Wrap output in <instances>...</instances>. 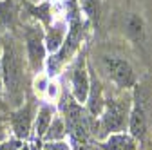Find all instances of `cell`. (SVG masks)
I'll return each mask as SVG.
<instances>
[{"label":"cell","mask_w":152,"mask_h":150,"mask_svg":"<svg viewBox=\"0 0 152 150\" xmlns=\"http://www.w3.org/2000/svg\"><path fill=\"white\" fill-rule=\"evenodd\" d=\"M0 69H2V82L6 85V90L9 98L15 103H20L18 100L22 98V82H24V71H22V60L18 51L6 44L4 45V54L2 62H0Z\"/></svg>","instance_id":"cell-1"},{"label":"cell","mask_w":152,"mask_h":150,"mask_svg":"<svg viewBox=\"0 0 152 150\" xmlns=\"http://www.w3.org/2000/svg\"><path fill=\"white\" fill-rule=\"evenodd\" d=\"M103 105L105 108L102 110V128L105 132H114V134L125 130L130 114L129 101L120 98V100H109Z\"/></svg>","instance_id":"cell-2"},{"label":"cell","mask_w":152,"mask_h":150,"mask_svg":"<svg viewBox=\"0 0 152 150\" xmlns=\"http://www.w3.org/2000/svg\"><path fill=\"white\" fill-rule=\"evenodd\" d=\"M82 34H83V29H82V20H80V16H78V11L72 9L71 13V24H69V34H67V38L64 40L62 47L56 51V56H51V62H49V71L51 74H54V71L58 69L65 58L76 49V45H78L82 42Z\"/></svg>","instance_id":"cell-3"},{"label":"cell","mask_w":152,"mask_h":150,"mask_svg":"<svg viewBox=\"0 0 152 150\" xmlns=\"http://www.w3.org/2000/svg\"><path fill=\"white\" fill-rule=\"evenodd\" d=\"M26 45H27V58L33 71H40L45 60V44H44V31L40 25H27L26 29Z\"/></svg>","instance_id":"cell-4"},{"label":"cell","mask_w":152,"mask_h":150,"mask_svg":"<svg viewBox=\"0 0 152 150\" xmlns=\"http://www.w3.org/2000/svg\"><path fill=\"white\" fill-rule=\"evenodd\" d=\"M103 65L109 72V76L116 82L118 87L121 89H129L134 87L136 83V74L132 71L130 63L123 58H116V56H105L103 58Z\"/></svg>","instance_id":"cell-5"},{"label":"cell","mask_w":152,"mask_h":150,"mask_svg":"<svg viewBox=\"0 0 152 150\" xmlns=\"http://www.w3.org/2000/svg\"><path fill=\"white\" fill-rule=\"evenodd\" d=\"M129 128L130 136L136 139H143L147 134V114H145V101L140 94H136V103L129 114Z\"/></svg>","instance_id":"cell-6"},{"label":"cell","mask_w":152,"mask_h":150,"mask_svg":"<svg viewBox=\"0 0 152 150\" xmlns=\"http://www.w3.org/2000/svg\"><path fill=\"white\" fill-rule=\"evenodd\" d=\"M89 76H87V71L83 67V58L80 56L78 63L74 65L72 69V96L78 103H83L87 101V96H89Z\"/></svg>","instance_id":"cell-7"},{"label":"cell","mask_w":152,"mask_h":150,"mask_svg":"<svg viewBox=\"0 0 152 150\" xmlns=\"http://www.w3.org/2000/svg\"><path fill=\"white\" fill-rule=\"evenodd\" d=\"M31 121H33V105L31 103H27L22 108H18L11 116V125H13V130H15V134H16L18 139L29 138Z\"/></svg>","instance_id":"cell-8"},{"label":"cell","mask_w":152,"mask_h":150,"mask_svg":"<svg viewBox=\"0 0 152 150\" xmlns=\"http://www.w3.org/2000/svg\"><path fill=\"white\" fill-rule=\"evenodd\" d=\"M44 40H45V51L56 52V51L62 47L64 40H65V24L64 22L53 24L49 27V31L45 33V38Z\"/></svg>","instance_id":"cell-9"},{"label":"cell","mask_w":152,"mask_h":150,"mask_svg":"<svg viewBox=\"0 0 152 150\" xmlns=\"http://www.w3.org/2000/svg\"><path fill=\"white\" fill-rule=\"evenodd\" d=\"M102 150H134L136 143L132 136H125V134H112L107 138V141H103L100 145Z\"/></svg>","instance_id":"cell-10"},{"label":"cell","mask_w":152,"mask_h":150,"mask_svg":"<svg viewBox=\"0 0 152 150\" xmlns=\"http://www.w3.org/2000/svg\"><path fill=\"white\" fill-rule=\"evenodd\" d=\"M89 90H91V94L87 96L89 98V110H91V114L92 116H98L102 114V110H103V98H102V85L96 78H92L91 80V85H89Z\"/></svg>","instance_id":"cell-11"},{"label":"cell","mask_w":152,"mask_h":150,"mask_svg":"<svg viewBox=\"0 0 152 150\" xmlns=\"http://www.w3.org/2000/svg\"><path fill=\"white\" fill-rule=\"evenodd\" d=\"M51 121H53V108L49 105H44L40 110H38L36 123H34V130H36V136L38 138H44V134L47 132Z\"/></svg>","instance_id":"cell-12"},{"label":"cell","mask_w":152,"mask_h":150,"mask_svg":"<svg viewBox=\"0 0 152 150\" xmlns=\"http://www.w3.org/2000/svg\"><path fill=\"white\" fill-rule=\"evenodd\" d=\"M15 22V7L11 0H0V31H6Z\"/></svg>","instance_id":"cell-13"},{"label":"cell","mask_w":152,"mask_h":150,"mask_svg":"<svg viewBox=\"0 0 152 150\" xmlns=\"http://www.w3.org/2000/svg\"><path fill=\"white\" fill-rule=\"evenodd\" d=\"M127 31H129V34H130L136 42H141V40H143V34H145V25H143L141 16L130 15V16L127 18Z\"/></svg>","instance_id":"cell-14"},{"label":"cell","mask_w":152,"mask_h":150,"mask_svg":"<svg viewBox=\"0 0 152 150\" xmlns=\"http://www.w3.org/2000/svg\"><path fill=\"white\" fill-rule=\"evenodd\" d=\"M65 134H67V130H65L64 121L60 118H54L47 128V132L44 134V138H45V141H60L65 138Z\"/></svg>","instance_id":"cell-15"},{"label":"cell","mask_w":152,"mask_h":150,"mask_svg":"<svg viewBox=\"0 0 152 150\" xmlns=\"http://www.w3.org/2000/svg\"><path fill=\"white\" fill-rule=\"evenodd\" d=\"M82 9L92 22L100 20V0H82Z\"/></svg>","instance_id":"cell-16"},{"label":"cell","mask_w":152,"mask_h":150,"mask_svg":"<svg viewBox=\"0 0 152 150\" xmlns=\"http://www.w3.org/2000/svg\"><path fill=\"white\" fill-rule=\"evenodd\" d=\"M31 13L36 18H42L44 22H49V4H42L40 7H31Z\"/></svg>","instance_id":"cell-17"},{"label":"cell","mask_w":152,"mask_h":150,"mask_svg":"<svg viewBox=\"0 0 152 150\" xmlns=\"http://www.w3.org/2000/svg\"><path fill=\"white\" fill-rule=\"evenodd\" d=\"M45 150H71V148H69V145L64 143V141H47Z\"/></svg>","instance_id":"cell-18"},{"label":"cell","mask_w":152,"mask_h":150,"mask_svg":"<svg viewBox=\"0 0 152 150\" xmlns=\"http://www.w3.org/2000/svg\"><path fill=\"white\" fill-rule=\"evenodd\" d=\"M20 146H22V145H20V141L11 139V141H6V143L0 145V150H18Z\"/></svg>","instance_id":"cell-19"},{"label":"cell","mask_w":152,"mask_h":150,"mask_svg":"<svg viewBox=\"0 0 152 150\" xmlns=\"http://www.w3.org/2000/svg\"><path fill=\"white\" fill-rule=\"evenodd\" d=\"M4 138V128H2V123H0V139Z\"/></svg>","instance_id":"cell-20"},{"label":"cell","mask_w":152,"mask_h":150,"mask_svg":"<svg viewBox=\"0 0 152 150\" xmlns=\"http://www.w3.org/2000/svg\"><path fill=\"white\" fill-rule=\"evenodd\" d=\"M0 92H2V69H0Z\"/></svg>","instance_id":"cell-21"},{"label":"cell","mask_w":152,"mask_h":150,"mask_svg":"<svg viewBox=\"0 0 152 150\" xmlns=\"http://www.w3.org/2000/svg\"><path fill=\"white\" fill-rule=\"evenodd\" d=\"M18 150H29V148H27V146L24 145V146H20V148H18Z\"/></svg>","instance_id":"cell-22"},{"label":"cell","mask_w":152,"mask_h":150,"mask_svg":"<svg viewBox=\"0 0 152 150\" xmlns=\"http://www.w3.org/2000/svg\"><path fill=\"white\" fill-rule=\"evenodd\" d=\"M34 2H38V0H34Z\"/></svg>","instance_id":"cell-23"}]
</instances>
